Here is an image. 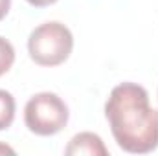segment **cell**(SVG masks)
<instances>
[{
	"mask_svg": "<svg viewBox=\"0 0 158 156\" xmlns=\"http://www.w3.org/2000/svg\"><path fill=\"white\" fill-rule=\"evenodd\" d=\"M105 116L118 145L131 154H147L158 147V110L149 105V94L136 83L112 88Z\"/></svg>",
	"mask_w": 158,
	"mask_h": 156,
	"instance_id": "obj_1",
	"label": "cell"
},
{
	"mask_svg": "<svg viewBox=\"0 0 158 156\" xmlns=\"http://www.w3.org/2000/svg\"><path fill=\"white\" fill-rule=\"evenodd\" d=\"M74 48L72 31L61 22H44L28 39L30 57L40 66H57L64 63Z\"/></svg>",
	"mask_w": 158,
	"mask_h": 156,
	"instance_id": "obj_2",
	"label": "cell"
},
{
	"mask_svg": "<svg viewBox=\"0 0 158 156\" xmlns=\"http://www.w3.org/2000/svg\"><path fill=\"white\" fill-rule=\"evenodd\" d=\"M66 103L52 92L35 94L24 109V123L37 136H53L61 132L68 123Z\"/></svg>",
	"mask_w": 158,
	"mask_h": 156,
	"instance_id": "obj_3",
	"label": "cell"
},
{
	"mask_svg": "<svg viewBox=\"0 0 158 156\" xmlns=\"http://www.w3.org/2000/svg\"><path fill=\"white\" fill-rule=\"evenodd\" d=\"M64 153L68 156H81V154H86V156H107L109 151L103 143V140L94 134V132H79L76 134L70 143L66 145Z\"/></svg>",
	"mask_w": 158,
	"mask_h": 156,
	"instance_id": "obj_4",
	"label": "cell"
},
{
	"mask_svg": "<svg viewBox=\"0 0 158 156\" xmlns=\"http://www.w3.org/2000/svg\"><path fill=\"white\" fill-rule=\"evenodd\" d=\"M15 119V97L0 88V130H6L11 127Z\"/></svg>",
	"mask_w": 158,
	"mask_h": 156,
	"instance_id": "obj_5",
	"label": "cell"
},
{
	"mask_svg": "<svg viewBox=\"0 0 158 156\" xmlns=\"http://www.w3.org/2000/svg\"><path fill=\"white\" fill-rule=\"evenodd\" d=\"M15 63V48L7 39L0 37V76H4Z\"/></svg>",
	"mask_w": 158,
	"mask_h": 156,
	"instance_id": "obj_6",
	"label": "cell"
},
{
	"mask_svg": "<svg viewBox=\"0 0 158 156\" xmlns=\"http://www.w3.org/2000/svg\"><path fill=\"white\" fill-rule=\"evenodd\" d=\"M9 6H11V0H0V20L7 15L9 11Z\"/></svg>",
	"mask_w": 158,
	"mask_h": 156,
	"instance_id": "obj_7",
	"label": "cell"
},
{
	"mask_svg": "<svg viewBox=\"0 0 158 156\" xmlns=\"http://www.w3.org/2000/svg\"><path fill=\"white\" fill-rule=\"evenodd\" d=\"M28 4L35 6V7H44V6H50V4H55L57 0H26Z\"/></svg>",
	"mask_w": 158,
	"mask_h": 156,
	"instance_id": "obj_8",
	"label": "cell"
},
{
	"mask_svg": "<svg viewBox=\"0 0 158 156\" xmlns=\"http://www.w3.org/2000/svg\"><path fill=\"white\" fill-rule=\"evenodd\" d=\"M0 153H9V154H13L15 151H13L11 147H7V145H2V143H0Z\"/></svg>",
	"mask_w": 158,
	"mask_h": 156,
	"instance_id": "obj_9",
	"label": "cell"
}]
</instances>
